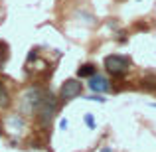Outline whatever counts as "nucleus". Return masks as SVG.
<instances>
[{"label":"nucleus","mask_w":156,"mask_h":152,"mask_svg":"<svg viewBox=\"0 0 156 152\" xmlns=\"http://www.w3.org/2000/svg\"><path fill=\"white\" fill-rule=\"evenodd\" d=\"M97 73V67L93 63H85V65H81L79 69H77V75L79 77H93Z\"/></svg>","instance_id":"nucleus-7"},{"label":"nucleus","mask_w":156,"mask_h":152,"mask_svg":"<svg viewBox=\"0 0 156 152\" xmlns=\"http://www.w3.org/2000/svg\"><path fill=\"white\" fill-rule=\"evenodd\" d=\"M85 125H87L89 129H95V118H93V115H91V113L85 115Z\"/></svg>","instance_id":"nucleus-9"},{"label":"nucleus","mask_w":156,"mask_h":152,"mask_svg":"<svg viewBox=\"0 0 156 152\" xmlns=\"http://www.w3.org/2000/svg\"><path fill=\"white\" fill-rule=\"evenodd\" d=\"M81 91H83V85L79 83L77 79H67L63 85H61V99L63 101H71V99H77V97L81 95Z\"/></svg>","instance_id":"nucleus-4"},{"label":"nucleus","mask_w":156,"mask_h":152,"mask_svg":"<svg viewBox=\"0 0 156 152\" xmlns=\"http://www.w3.org/2000/svg\"><path fill=\"white\" fill-rule=\"evenodd\" d=\"M44 95H46V93H44L40 87H30L22 95V99H20L22 113H34V111H38L40 103L44 101Z\"/></svg>","instance_id":"nucleus-3"},{"label":"nucleus","mask_w":156,"mask_h":152,"mask_svg":"<svg viewBox=\"0 0 156 152\" xmlns=\"http://www.w3.org/2000/svg\"><path fill=\"white\" fill-rule=\"evenodd\" d=\"M36 113H38L36 117H38L40 125L50 126V122L53 121V117H55V113H57V99L51 95V93H46V95H44V101L40 103V107H38Z\"/></svg>","instance_id":"nucleus-1"},{"label":"nucleus","mask_w":156,"mask_h":152,"mask_svg":"<svg viewBox=\"0 0 156 152\" xmlns=\"http://www.w3.org/2000/svg\"><path fill=\"white\" fill-rule=\"evenodd\" d=\"M89 89H91L93 93H97V95H101V93H107V91L111 89L109 79H107L105 75H99V73H95L93 77H89Z\"/></svg>","instance_id":"nucleus-5"},{"label":"nucleus","mask_w":156,"mask_h":152,"mask_svg":"<svg viewBox=\"0 0 156 152\" xmlns=\"http://www.w3.org/2000/svg\"><path fill=\"white\" fill-rule=\"evenodd\" d=\"M105 69L111 73L113 77H122L126 71L130 69V59L126 55L121 53H113V55L105 57Z\"/></svg>","instance_id":"nucleus-2"},{"label":"nucleus","mask_w":156,"mask_h":152,"mask_svg":"<svg viewBox=\"0 0 156 152\" xmlns=\"http://www.w3.org/2000/svg\"><path fill=\"white\" fill-rule=\"evenodd\" d=\"M101 152H111V148H103V150H101Z\"/></svg>","instance_id":"nucleus-12"},{"label":"nucleus","mask_w":156,"mask_h":152,"mask_svg":"<svg viewBox=\"0 0 156 152\" xmlns=\"http://www.w3.org/2000/svg\"><path fill=\"white\" fill-rule=\"evenodd\" d=\"M67 125H69V122H67V118H61V122H59V129H67Z\"/></svg>","instance_id":"nucleus-11"},{"label":"nucleus","mask_w":156,"mask_h":152,"mask_svg":"<svg viewBox=\"0 0 156 152\" xmlns=\"http://www.w3.org/2000/svg\"><path fill=\"white\" fill-rule=\"evenodd\" d=\"M8 105H10V95H8L6 87H4L2 81H0V109H6Z\"/></svg>","instance_id":"nucleus-8"},{"label":"nucleus","mask_w":156,"mask_h":152,"mask_svg":"<svg viewBox=\"0 0 156 152\" xmlns=\"http://www.w3.org/2000/svg\"><path fill=\"white\" fill-rule=\"evenodd\" d=\"M4 59H6V46L0 44V65L4 63Z\"/></svg>","instance_id":"nucleus-10"},{"label":"nucleus","mask_w":156,"mask_h":152,"mask_svg":"<svg viewBox=\"0 0 156 152\" xmlns=\"http://www.w3.org/2000/svg\"><path fill=\"white\" fill-rule=\"evenodd\" d=\"M24 126H26V122H24V118L20 117V115H12V117H8V121H6V129L10 130L12 134H22Z\"/></svg>","instance_id":"nucleus-6"}]
</instances>
